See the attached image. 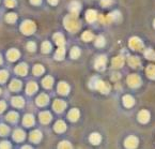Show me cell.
Segmentation results:
<instances>
[{
  "instance_id": "49",
  "label": "cell",
  "mask_w": 155,
  "mask_h": 149,
  "mask_svg": "<svg viewBox=\"0 0 155 149\" xmlns=\"http://www.w3.org/2000/svg\"><path fill=\"white\" fill-rule=\"evenodd\" d=\"M42 0H30V2L32 4H40Z\"/></svg>"
},
{
  "instance_id": "42",
  "label": "cell",
  "mask_w": 155,
  "mask_h": 149,
  "mask_svg": "<svg viewBox=\"0 0 155 149\" xmlns=\"http://www.w3.org/2000/svg\"><path fill=\"white\" fill-rule=\"evenodd\" d=\"M146 57L149 58V59H154L155 58V52H153L152 50H146Z\"/></svg>"
},
{
  "instance_id": "55",
  "label": "cell",
  "mask_w": 155,
  "mask_h": 149,
  "mask_svg": "<svg viewBox=\"0 0 155 149\" xmlns=\"http://www.w3.org/2000/svg\"><path fill=\"white\" fill-rule=\"evenodd\" d=\"M154 59H155V58H154Z\"/></svg>"
},
{
  "instance_id": "15",
  "label": "cell",
  "mask_w": 155,
  "mask_h": 149,
  "mask_svg": "<svg viewBox=\"0 0 155 149\" xmlns=\"http://www.w3.org/2000/svg\"><path fill=\"white\" fill-rule=\"evenodd\" d=\"M96 17H97V14H96V12L94 10H88L87 13H86V18L90 23L94 22L95 19H96Z\"/></svg>"
},
{
  "instance_id": "17",
  "label": "cell",
  "mask_w": 155,
  "mask_h": 149,
  "mask_svg": "<svg viewBox=\"0 0 155 149\" xmlns=\"http://www.w3.org/2000/svg\"><path fill=\"white\" fill-rule=\"evenodd\" d=\"M138 119H139V121L141 122H147L148 120L150 119V114H149V112L148 111H141L138 114Z\"/></svg>"
},
{
  "instance_id": "48",
  "label": "cell",
  "mask_w": 155,
  "mask_h": 149,
  "mask_svg": "<svg viewBox=\"0 0 155 149\" xmlns=\"http://www.w3.org/2000/svg\"><path fill=\"white\" fill-rule=\"evenodd\" d=\"M4 110H5V103L3 101H0V113H2Z\"/></svg>"
},
{
  "instance_id": "32",
  "label": "cell",
  "mask_w": 155,
  "mask_h": 149,
  "mask_svg": "<svg viewBox=\"0 0 155 149\" xmlns=\"http://www.w3.org/2000/svg\"><path fill=\"white\" fill-rule=\"evenodd\" d=\"M17 117H18V114L16 112H10L7 115V119H8L10 122H15L16 120H17Z\"/></svg>"
},
{
  "instance_id": "37",
  "label": "cell",
  "mask_w": 155,
  "mask_h": 149,
  "mask_svg": "<svg viewBox=\"0 0 155 149\" xmlns=\"http://www.w3.org/2000/svg\"><path fill=\"white\" fill-rule=\"evenodd\" d=\"M70 55H71V57L74 58V59H76V58L79 57L80 55V50L78 47H73L72 50H71V53H70Z\"/></svg>"
},
{
  "instance_id": "12",
  "label": "cell",
  "mask_w": 155,
  "mask_h": 149,
  "mask_svg": "<svg viewBox=\"0 0 155 149\" xmlns=\"http://www.w3.org/2000/svg\"><path fill=\"white\" fill-rule=\"evenodd\" d=\"M40 120L43 123H48L51 120V115L49 112H42L40 114Z\"/></svg>"
},
{
  "instance_id": "36",
  "label": "cell",
  "mask_w": 155,
  "mask_h": 149,
  "mask_svg": "<svg viewBox=\"0 0 155 149\" xmlns=\"http://www.w3.org/2000/svg\"><path fill=\"white\" fill-rule=\"evenodd\" d=\"M93 39V33L91 31H85L83 33V41H91Z\"/></svg>"
},
{
  "instance_id": "24",
  "label": "cell",
  "mask_w": 155,
  "mask_h": 149,
  "mask_svg": "<svg viewBox=\"0 0 155 149\" xmlns=\"http://www.w3.org/2000/svg\"><path fill=\"white\" fill-rule=\"evenodd\" d=\"M53 40L56 41V43H57V45L59 46H63L64 45V37L61 35V33H55L53 35Z\"/></svg>"
},
{
  "instance_id": "21",
  "label": "cell",
  "mask_w": 155,
  "mask_h": 149,
  "mask_svg": "<svg viewBox=\"0 0 155 149\" xmlns=\"http://www.w3.org/2000/svg\"><path fill=\"white\" fill-rule=\"evenodd\" d=\"M12 104L15 107H23L25 102H24V99L22 97H14L12 99Z\"/></svg>"
},
{
  "instance_id": "22",
  "label": "cell",
  "mask_w": 155,
  "mask_h": 149,
  "mask_svg": "<svg viewBox=\"0 0 155 149\" xmlns=\"http://www.w3.org/2000/svg\"><path fill=\"white\" fill-rule=\"evenodd\" d=\"M13 137L14 139L17 142H22L25 139V132L23 130H16L13 134Z\"/></svg>"
},
{
  "instance_id": "23",
  "label": "cell",
  "mask_w": 155,
  "mask_h": 149,
  "mask_svg": "<svg viewBox=\"0 0 155 149\" xmlns=\"http://www.w3.org/2000/svg\"><path fill=\"white\" fill-rule=\"evenodd\" d=\"M78 118H79V111L78 110L74 108L72 111H70V113H68V119L71 121H76Z\"/></svg>"
},
{
  "instance_id": "4",
  "label": "cell",
  "mask_w": 155,
  "mask_h": 149,
  "mask_svg": "<svg viewBox=\"0 0 155 149\" xmlns=\"http://www.w3.org/2000/svg\"><path fill=\"white\" fill-rule=\"evenodd\" d=\"M129 46L134 50H141L143 48V44L141 42V40L138 38H132L129 40Z\"/></svg>"
},
{
  "instance_id": "16",
  "label": "cell",
  "mask_w": 155,
  "mask_h": 149,
  "mask_svg": "<svg viewBox=\"0 0 155 149\" xmlns=\"http://www.w3.org/2000/svg\"><path fill=\"white\" fill-rule=\"evenodd\" d=\"M123 63H124V59L122 56H118L112 59V67L114 68H121Z\"/></svg>"
},
{
  "instance_id": "53",
  "label": "cell",
  "mask_w": 155,
  "mask_h": 149,
  "mask_svg": "<svg viewBox=\"0 0 155 149\" xmlns=\"http://www.w3.org/2000/svg\"><path fill=\"white\" fill-rule=\"evenodd\" d=\"M154 27H155V20H154Z\"/></svg>"
},
{
  "instance_id": "50",
  "label": "cell",
  "mask_w": 155,
  "mask_h": 149,
  "mask_svg": "<svg viewBox=\"0 0 155 149\" xmlns=\"http://www.w3.org/2000/svg\"><path fill=\"white\" fill-rule=\"evenodd\" d=\"M58 1H59V0H48V2L50 4H53V5H56V4L58 3Z\"/></svg>"
},
{
  "instance_id": "38",
  "label": "cell",
  "mask_w": 155,
  "mask_h": 149,
  "mask_svg": "<svg viewBox=\"0 0 155 149\" xmlns=\"http://www.w3.org/2000/svg\"><path fill=\"white\" fill-rule=\"evenodd\" d=\"M44 72V68L41 65H35L33 68V73L35 75H41L42 73Z\"/></svg>"
},
{
  "instance_id": "44",
  "label": "cell",
  "mask_w": 155,
  "mask_h": 149,
  "mask_svg": "<svg viewBox=\"0 0 155 149\" xmlns=\"http://www.w3.org/2000/svg\"><path fill=\"white\" fill-rule=\"evenodd\" d=\"M58 147L59 148H72V145L68 142H61Z\"/></svg>"
},
{
  "instance_id": "2",
  "label": "cell",
  "mask_w": 155,
  "mask_h": 149,
  "mask_svg": "<svg viewBox=\"0 0 155 149\" xmlns=\"http://www.w3.org/2000/svg\"><path fill=\"white\" fill-rule=\"evenodd\" d=\"M34 30H35V24L33 22H31V20H25L20 26V31L23 32L24 35H32Z\"/></svg>"
},
{
  "instance_id": "19",
  "label": "cell",
  "mask_w": 155,
  "mask_h": 149,
  "mask_svg": "<svg viewBox=\"0 0 155 149\" xmlns=\"http://www.w3.org/2000/svg\"><path fill=\"white\" fill-rule=\"evenodd\" d=\"M42 138V134L40 131L35 130V131H32L30 134V139L32 142H34V143H38V142L41 141Z\"/></svg>"
},
{
  "instance_id": "13",
  "label": "cell",
  "mask_w": 155,
  "mask_h": 149,
  "mask_svg": "<svg viewBox=\"0 0 155 149\" xmlns=\"http://www.w3.org/2000/svg\"><path fill=\"white\" fill-rule=\"evenodd\" d=\"M27 70H28V68H27L26 63H20V65H18L17 67L15 68V72L18 74V75H26L27 73Z\"/></svg>"
},
{
  "instance_id": "10",
  "label": "cell",
  "mask_w": 155,
  "mask_h": 149,
  "mask_svg": "<svg viewBox=\"0 0 155 149\" xmlns=\"http://www.w3.org/2000/svg\"><path fill=\"white\" fill-rule=\"evenodd\" d=\"M106 65V57L105 56H99L95 61V68L97 70H103Z\"/></svg>"
},
{
  "instance_id": "11",
  "label": "cell",
  "mask_w": 155,
  "mask_h": 149,
  "mask_svg": "<svg viewBox=\"0 0 155 149\" xmlns=\"http://www.w3.org/2000/svg\"><path fill=\"white\" fill-rule=\"evenodd\" d=\"M70 9H71V14L78 16V13L80 11V3L77 2V1H73L71 3V8Z\"/></svg>"
},
{
  "instance_id": "31",
  "label": "cell",
  "mask_w": 155,
  "mask_h": 149,
  "mask_svg": "<svg viewBox=\"0 0 155 149\" xmlns=\"http://www.w3.org/2000/svg\"><path fill=\"white\" fill-rule=\"evenodd\" d=\"M90 142L92 144H94V145L98 144L101 142V135L97 133H92L90 135Z\"/></svg>"
},
{
  "instance_id": "34",
  "label": "cell",
  "mask_w": 155,
  "mask_h": 149,
  "mask_svg": "<svg viewBox=\"0 0 155 149\" xmlns=\"http://www.w3.org/2000/svg\"><path fill=\"white\" fill-rule=\"evenodd\" d=\"M16 19H17V16H16L15 13H8L7 14V17H5V20L8 22V23H15Z\"/></svg>"
},
{
  "instance_id": "25",
  "label": "cell",
  "mask_w": 155,
  "mask_h": 149,
  "mask_svg": "<svg viewBox=\"0 0 155 149\" xmlns=\"http://www.w3.org/2000/svg\"><path fill=\"white\" fill-rule=\"evenodd\" d=\"M24 125L26 127H31L33 126L34 123V118L32 115H26L25 117H24V120H23Z\"/></svg>"
},
{
  "instance_id": "54",
  "label": "cell",
  "mask_w": 155,
  "mask_h": 149,
  "mask_svg": "<svg viewBox=\"0 0 155 149\" xmlns=\"http://www.w3.org/2000/svg\"><path fill=\"white\" fill-rule=\"evenodd\" d=\"M0 93H1V90H0Z\"/></svg>"
},
{
  "instance_id": "39",
  "label": "cell",
  "mask_w": 155,
  "mask_h": 149,
  "mask_svg": "<svg viewBox=\"0 0 155 149\" xmlns=\"http://www.w3.org/2000/svg\"><path fill=\"white\" fill-rule=\"evenodd\" d=\"M8 76H9L8 72L4 71V70H1L0 71V83H4L5 80H8Z\"/></svg>"
},
{
  "instance_id": "28",
  "label": "cell",
  "mask_w": 155,
  "mask_h": 149,
  "mask_svg": "<svg viewBox=\"0 0 155 149\" xmlns=\"http://www.w3.org/2000/svg\"><path fill=\"white\" fill-rule=\"evenodd\" d=\"M147 75L150 78H153L154 80L155 78V65H150L149 67L147 68Z\"/></svg>"
},
{
  "instance_id": "47",
  "label": "cell",
  "mask_w": 155,
  "mask_h": 149,
  "mask_svg": "<svg viewBox=\"0 0 155 149\" xmlns=\"http://www.w3.org/2000/svg\"><path fill=\"white\" fill-rule=\"evenodd\" d=\"M111 3H112V0H102V5H104V7L109 5Z\"/></svg>"
},
{
  "instance_id": "45",
  "label": "cell",
  "mask_w": 155,
  "mask_h": 149,
  "mask_svg": "<svg viewBox=\"0 0 155 149\" xmlns=\"http://www.w3.org/2000/svg\"><path fill=\"white\" fill-rule=\"evenodd\" d=\"M27 50H30V52H34V50H35V44H34L33 42H29L27 44Z\"/></svg>"
},
{
  "instance_id": "52",
  "label": "cell",
  "mask_w": 155,
  "mask_h": 149,
  "mask_svg": "<svg viewBox=\"0 0 155 149\" xmlns=\"http://www.w3.org/2000/svg\"><path fill=\"white\" fill-rule=\"evenodd\" d=\"M1 62H2V58H1V56H0V65H1Z\"/></svg>"
},
{
  "instance_id": "1",
  "label": "cell",
  "mask_w": 155,
  "mask_h": 149,
  "mask_svg": "<svg viewBox=\"0 0 155 149\" xmlns=\"http://www.w3.org/2000/svg\"><path fill=\"white\" fill-rule=\"evenodd\" d=\"M64 26L68 30L72 31V32H76L78 31V29L80 28V24L77 19V16L70 14L64 18Z\"/></svg>"
},
{
  "instance_id": "14",
  "label": "cell",
  "mask_w": 155,
  "mask_h": 149,
  "mask_svg": "<svg viewBox=\"0 0 155 149\" xmlns=\"http://www.w3.org/2000/svg\"><path fill=\"white\" fill-rule=\"evenodd\" d=\"M48 103V97L44 95V93H42L40 96L38 97V99H37V104L40 105V106H44L46 104Z\"/></svg>"
},
{
  "instance_id": "35",
  "label": "cell",
  "mask_w": 155,
  "mask_h": 149,
  "mask_svg": "<svg viewBox=\"0 0 155 149\" xmlns=\"http://www.w3.org/2000/svg\"><path fill=\"white\" fill-rule=\"evenodd\" d=\"M51 50V44L48 42V41H46V42H43L42 44V53H49Z\"/></svg>"
},
{
  "instance_id": "27",
  "label": "cell",
  "mask_w": 155,
  "mask_h": 149,
  "mask_svg": "<svg viewBox=\"0 0 155 149\" xmlns=\"http://www.w3.org/2000/svg\"><path fill=\"white\" fill-rule=\"evenodd\" d=\"M65 129H66V126H65V123L63 122V121H61V120L57 121V123L55 125V130L57 131V132H59V133L65 131Z\"/></svg>"
},
{
  "instance_id": "3",
  "label": "cell",
  "mask_w": 155,
  "mask_h": 149,
  "mask_svg": "<svg viewBox=\"0 0 155 149\" xmlns=\"http://www.w3.org/2000/svg\"><path fill=\"white\" fill-rule=\"evenodd\" d=\"M95 88L102 93H108L110 90V85L108 83L103 82V80H96L95 82Z\"/></svg>"
},
{
  "instance_id": "8",
  "label": "cell",
  "mask_w": 155,
  "mask_h": 149,
  "mask_svg": "<svg viewBox=\"0 0 155 149\" xmlns=\"http://www.w3.org/2000/svg\"><path fill=\"white\" fill-rule=\"evenodd\" d=\"M58 91H59L60 95L65 96V95H68V91H70V86H68L66 83L61 82V83H59V85H58Z\"/></svg>"
},
{
  "instance_id": "43",
  "label": "cell",
  "mask_w": 155,
  "mask_h": 149,
  "mask_svg": "<svg viewBox=\"0 0 155 149\" xmlns=\"http://www.w3.org/2000/svg\"><path fill=\"white\" fill-rule=\"evenodd\" d=\"M5 5L9 8H14L16 5V0H5Z\"/></svg>"
},
{
  "instance_id": "46",
  "label": "cell",
  "mask_w": 155,
  "mask_h": 149,
  "mask_svg": "<svg viewBox=\"0 0 155 149\" xmlns=\"http://www.w3.org/2000/svg\"><path fill=\"white\" fill-rule=\"evenodd\" d=\"M0 148H11V144L9 142H2L0 144Z\"/></svg>"
},
{
  "instance_id": "33",
  "label": "cell",
  "mask_w": 155,
  "mask_h": 149,
  "mask_svg": "<svg viewBox=\"0 0 155 149\" xmlns=\"http://www.w3.org/2000/svg\"><path fill=\"white\" fill-rule=\"evenodd\" d=\"M129 65H131V67H134V68L138 67V65H140L139 58H137V57H129Z\"/></svg>"
},
{
  "instance_id": "29",
  "label": "cell",
  "mask_w": 155,
  "mask_h": 149,
  "mask_svg": "<svg viewBox=\"0 0 155 149\" xmlns=\"http://www.w3.org/2000/svg\"><path fill=\"white\" fill-rule=\"evenodd\" d=\"M43 86L45 88H50L51 86H53V80L51 76H46L44 80H43Z\"/></svg>"
},
{
  "instance_id": "7",
  "label": "cell",
  "mask_w": 155,
  "mask_h": 149,
  "mask_svg": "<svg viewBox=\"0 0 155 149\" xmlns=\"http://www.w3.org/2000/svg\"><path fill=\"white\" fill-rule=\"evenodd\" d=\"M137 145H138V139L135 136H129L125 141V146L127 148H135L137 147Z\"/></svg>"
},
{
  "instance_id": "20",
  "label": "cell",
  "mask_w": 155,
  "mask_h": 149,
  "mask_svg": "<svg viewBox=\"0 0 155 149\" xmlns=\"http://www.w3.org/2000/svg\"><path fill=\"white\" fill-rule=\"evenodd\" d=\"M10 89H11L12 91H18L19 89L22 88V82H19L17 80H12V83L10 84Z\"/></svg>"
},
{
  "instance_id": "41",
  "label": "cell",
  "mask_w": 155,
  "mask_h": 149,
  "mask_svg": "<svg viewBox=\"0 0 155 149\" xmlns=\"http://www.w3.org/2000/svg\"><path fill=\"white\" fill-rule=\"evenodd\" d=\"M104 44H105V40H104V38H103L102 35L97 37L96 41H95V45L98 46V47H102V46H104Z\"/></svg>"
},
{
  "instance_id": "9",
  "label": "cell",
  "mask_w": 155,
  "mask_h": 149,
  "mask_svg": "<svg viewBox=\"0 0 155 149\" xmlns=\"http://www.w3.org/2000/svg\"><path fill=\"white\" fill-rule=\"evenodd\" d=\"M7 57H8V59L10 61H15L19 57V52L17 50H13V48H12V50H10L8 52Z\"/></svg>"
},
{
  "instance_id": "5",
  "label": "cell",
  "mask_w": 155,
  "mask_h": 149,
  "mask_svg": "<svg viewBox=\"0 0 155 149\" xmlns=\"http://www.w3.org/2000/svg\"><path fill=\"white\" fill-rule=\"evenodd\" d=\"M127 84L131 87H138L140 84H141V80L140 77L136 74H132L127 77Z\"/></svg>"
},
{
  "instance_id": "40",
  "label": "cell",
  "mask_w": 155,
  "mask_h": 149,
  "mask_svg": "<svg viewBox=\"0 0 155 149\" xmlns=\"http://www.w3.org/2000/svg\"><path fill=\"white\" fill-rule=\"evenodd\" d=\"M9 129L8 126H5V125H0V135H7L9 133Z\"/></svg>"
},
{
  "instance_id": "51",
  "label": "cell",
  "mask_w": 155,
  "mask_h": 149,
  "mask_svg": "<svg viewBox=\"0 0 155 149\" xmlns=\"http://www.w3.org/2000/svg\"><path fill=\"white\" fill-rule=\"evenodd\" d=\"M119 77H120V75H119V73H116V75H114V76H112V80H119Z\"/></svg>"
},
{
  "instance_id": "30",
  "label": "cell",
  "mask_w": 155,
  "mask_h": 149,
  "mask_svg": "<svg viewBox=\"0 0 155 149\" xmlns=\"http://www.w3.org/2000/svg\"><path fill=\"white\" fill-rule=\"evenodd\" d=\"M123 103L126 107H131L134 105V99L131 96H125L123 98Z\"/></svg>"
},
{
  "instance_id": "6",
  "label": "cell",
  "mask_w": 155,
  "mask_h": 149,
  "mask_svg": "<svg viewBox=\"0 0 155 149\" xmlns=\"http://www.w3.org/2000/svg\"><path fill=\"white\" fill-rule=\"evenodd\" d=\"M53 107L56 112L61 113V112L64 111V108L66 107V103H65L64 101H62V100H56L53 104Z\"/></svg>"
},
{
  "instance_id": "18",
  "label": "cell",
  "mask_w": 155,
  "mask_h": 149,
  "mask_svg": "<svg viewBox=\"0 0 155 149\" xmlns=\"http://www.w3.org/2000/svg\"><path fill=\"white\" fill-rule=\"evenodd\" d=\"M37 90H38V85H37V83L31 82V83H29V84L27 85L26 91L28 95H32V93H34Z\"/></svg>"
},
{
  "instance_id": "26",
  "label": "cell",
  "mask_w": 155,
  "mask_h": 149,
  "mask_svg": "<svg viewBox=\"0 0 155 149\" xmlns=\"http://www.w3.org/2000/svg\"><path fill=\"white\" fill-rule=\"evenodd\" d=\"M64 55H65V50L63 48V46H60L57 50L56 54H55V58H56L57 60H62V59L64 58Z\"/></svg>"
}]
</instances>
